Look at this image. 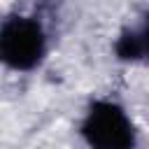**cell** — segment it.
Here are the masks:
<instances>
[{"mask_svg": "<svg viewBox=\"0 0 149 149\" xmlns=\"http://www.w3.org/2000/svg\"><path fill=\"white\" fill-rule=\"evenodd\" d=\"M0 56L16 72L35 70L47 56V33L35 16L9 14L0 28Z\"/></svg>", "mask_w": 149, "mask_h": 149, "instance_id": "obj_1", "label": "cell"}, {"mask_svg": "<svg viewBox=\"0 0 149 149\" xmlns=\"http://www.w3.org/2000/svg\"><path fill=\"white\" fill-rule=\"evenodd\" d=\"M79 133L88 149H135V126L126 109L107 98L86 107Z\"/></svg>", "mask_w": 149, "mask_h": 149, "instance_id": "obj_2", "label": "cell"}, {"mask_svg": "<svg viewBox=\"0 0 149 149\" xmlns=\"http://www.w3.org/2000/svg\"><path fill=\"white\" fill-rule=\"evenodd\" d=\"M114 54L121 61H149V16L142 26L128 28L116 37Z\"/></svg>", "mask_w": 149, "mask_h": 149, "instance_id": "obj_3", "label": "cell"}]
</instances>
